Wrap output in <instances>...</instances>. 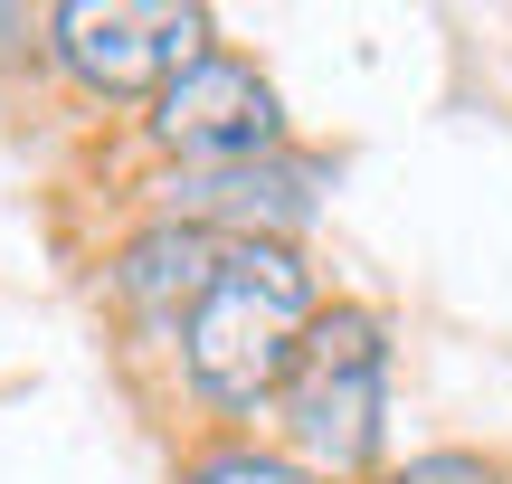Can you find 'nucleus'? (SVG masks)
<instances>
[{
    "label": "nucleus",
    "mask_w": 512,
    "mask_h": 484,
    "mask_svg": "<svg viewBox=\"0 0 512 484\" xmlns=\"http://www.w3.org/2000/svg\"><path fill=\"white\" fill-rule=\"evenodd\" d=\"M313 323H323V304H313L304 257L285 238H238L219 257V276H209V295L181 323V361L200 380V399L256 409V399H275L294 380Z\"/></svg>",
    "instance_id": "1"
},
{
    "label": "nucleus",
    "mask_w": 512,
    "mask_h": 484,
    "mask_svg": "<svg viewBox=\"0 0 512 484\" xmlns=\"http://www.w3.org/2000/svg\"><path fill=\"white\" fill-rule=\"evenodd\" d=\"M380 409H389L380 314L332 304V314L304 333V361H294V380H285V428H294V447H304L323 475H351V466L380 456Z\"/></svg>",
    "instance_id": "2"
},
{
    "label": "nucleus",
    "mask_w": 512,
    "mask_h": 484,
    "mask_svg": "<svg viewBox=\"0 0 512 484\" xmlns=\"http://www.w3.org/2000/svg\"><path fill=\"white\" fill-rule=\"evenodd\" d=\"M48 38L95 95H162L171 76L200 67V38H209V10L190 0H67L48 10Z\"/></svg>",
    "instance_id": "3"
},
{
    "label": "nucleus",
    "mask_w": 512,
    "mask_h": 484,
    "mask_svg": "<svg viewBox=\"0 0 512 484\" xmlns=\"http://www.w3.org/2000/svg\"><path fill=\"white\" fill-rule=\"evenodd\" d=\"M152 133H162L181 162L238 171V162H266V152H275L285 114H275V86L256 67H238V57H200L190 76H171V86H162Z\"/></svg>",
    "instance_id": "4"
},
{
    "label": "nucleus",
    "mask_w": 512,
    "mask_h": 484,
    "mask_svg": "<svg viewBox=\"0 0 512 484\" xmlns=\"http://www.w3.org/2000/svg\"><path fill=\"white\" fill-rule=\"evenodd\" d=\"M219 257H228V247L209 238V228L162 219V228H143V238H133L124 257H114V295H124L133 314H152V323H190V304L209 295Z\"/></svg>",
    "instance_id": "5"
},
{
    "label": "nucleus",
    "mask_w": 512,
    "mask_h": 484,
    "mask_svg": "<svg viewBox=\"0 0 512 484\" xmlns=\"http://www.w3.org/2000/svg\"><path fill=\"white\" fill-rule=\"evenodd\" d=\"M313 209L304 171L285 162H238V171H200V181H171V219L181 228H247V238H275Z\"/></svg>",
    "instance_id": "6"
},
{
    "label": "nucleus",
    "mask_w": 512,
    "mask_h": 484,
    "mask_svg": "<svg viewBox=\"0 0 512 484\" xmlns=\"http://www.w3.org/2000/svg\"><path fill=\"white\" fill-rule=\"evenodd\" d=\"M181 484H313L304 466H285V456H256V447H228V456H200Z\"/></svg>",
    "instance_id": "7"
},
{
    "label": "nucleus",
    "mask_w": 512,
    "mask_h": 484,
    "mask_svg": "<svg viewBox=\"0 0 512 484\" xmlns=\"http://www.w3.org/2000/svg\"><path fill=\"white\" fill-rule=\"evenodd\" d=\"M380 484H494V466H484V456H418V466H399Z\"/></svg>",
    "instance_id": "8"
}]
</instances>
